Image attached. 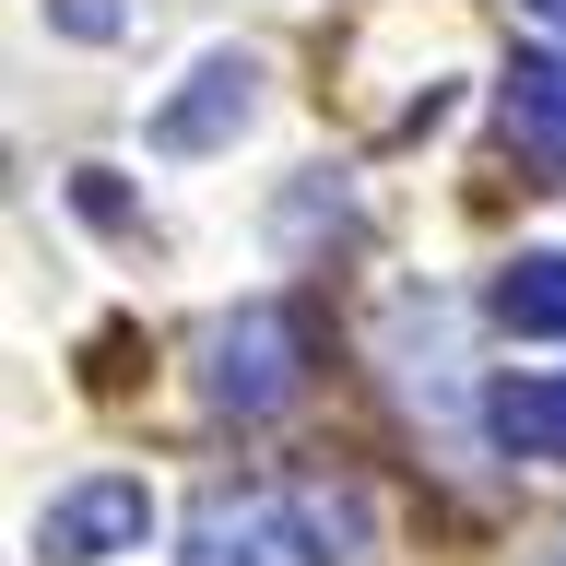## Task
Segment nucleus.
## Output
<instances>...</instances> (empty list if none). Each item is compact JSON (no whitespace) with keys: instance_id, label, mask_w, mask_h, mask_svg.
Instances as JSON below:
<instances>
[{"instance_id":"f257e3e1","label":"nucleus","mask_w":566,"mask_h":566,"mask_svg":"<svg viewBox=\"0 0 566 566\" xmlns=\"http://www.w3.org/2000/svg\"><path fill=\"white\" fill-rule=\"evenodd\" d=\"M307 389V343H295V318L283 307H237L201 331V401L237 424H272L283 401Z\"/></svg>"},{"instance_id":"0eeeda50","label":"nucleus","mask_w":566,"mask_h":566,"mask_svg":"<svg viewBox=\"0 0 566 566\" xmlns=\"http://www.w3.org/2000/svg\"><path fill=\"white\" fill-rule=\"evenodd\" d=\"M495 318H507L520 343H566V260L555 248H531V260L495 272Z\"/></svg>"},{"instance_id":"6e6552de","label":"nucleus","mask_w":566,"mask_h":566,"mask_svg":"<svg viewBox=\"0 0 566 566\" xmlns=\"http://www.w3.org/2000/svg\"><path fill=\"white\" fill-rule=\"evenodd\" d=\"M60 24L71 35H118V0H60Z\"/></svg>"},{"instance_id":"7ed1b4c3","label":"nucleus","mask_w":566,"mask_h":566,"mask_svg":"<svg viewBox=\"0 0 566 566\" xmlns=\"http://www.w3.org/2000/svg\"><path fill=\"white\" fill-rule=\"evenodd\" d=\"M142 531H154V495H142L130 472H95V484L48 495L35 555H48V566H106V555H142Z\"/></svg>"},{"instance_id":"9d476101","label":"nucleus","mask_w":566,"mask_h":566,"mask_svg":"<svg viewBox=\"0 0 566 566\" xmlns=\"http://www.w3.org/2000/svg\"><path fill=\"white\" fill-rule=\"evenodd\" d=\"M555 566H566V543H555Z\"/></svg>"},{"instance_id":"423d86ee","label":"nucleus","mask_w":566,"mask_h":566,"mask_svg":"<svg viewBox=\"0 0 566 566\" xmlns=\"http://www.w3.org/2000/svg\"><path fill=\"white\" fill-rule=\"evenodd\" d=\"M484 424H495L507 460H566V378H495Z\"/></svg>"},{"instance_id":"39448f33","label":"nucleus","mask_w":566,"mask_h":566,"mask_svg":"<svg viewBox=\"0 0 566 566\" xmlns=\"http://www.w3.org/2000/svg\"><path fill=\"white\" fill-rule=\"evenodd\" d=\"M507 142L566 189V60L555 48H520V60H507Z\"/></svg>"},{"instance_id":"1a4fd4ad","label":"nucleus","mask_w":566,"mask_h":566,"mask_svg":"<svg viewBox=\"0 0 566 566\" xmlns=\"http://www.w3.org/2000/svg\"><path fill=\"white\" fill-rule=\"evenodd\" d=\"M531 12H543V24H566V0H531Z\"/></svg>"},{"instance_id":"f03ea898","label":"nucleus","mask_w":566,"mask_h":566,"mask_svg":"<svg viewBox=\"0 0 566 566\" xmlns=\"http://www.w3.org/2000/svg\"><path fill=\"white\" fill-rule=\"evenodd\" d=\"M189 566H318L307 507L272 484H212L189 507Z\"/></svg>"},{"instance_id":"20e7f679","label":"nucleus","mask_w":566,"mask_h":566,"mask_svg":"<svg viewBox=\"0 0 566 566\" xmlns=\"http://www.w3.org/2000/svg\"><path fill=\"white\" fill-rule=\"evenodd\" d=\"M248 106H260V60L212 48V60L189 71V95L154 106V154H212V142H237V130H248Z\"/></svg>"}]
</instances>
